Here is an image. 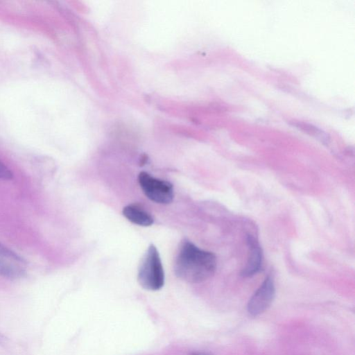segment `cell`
I'll return each instance as SVG.
<instances>
[{
  "label": "cell",
  "mask_w": 355,
  "mask_h": 355,
  "mask_svg": "<svg viewBox=\"0 0 355 355\" xmlns=\"http://www.w3.org/2000/svg\"><path fill=\"white\" fill-rule=\"evenodd\" d=\"M189 355H211L207 352H192Z\"/></svg>",
  "instance_id": "9"
},
{
  "label": "cell",
  "mask_w": 355,
  "mask_h": 355,
  "mask_svg": "<svg viewBox=\"0 0 355 355\" xmlns=\"http://www.w3.org/2000/svg\"><path fill=\"white\" fill-rule=\"evenodd\" d=\"M13 178V173L7 166L0 160V179L10 180Z\"/></svg>",
  "instance_id": "8"
},
{
  "label": "cell",
  "mask_w": 355,
  "mask_h": 355,
  "mask_svg": "<svg viewBox=\"0 0 355 355\" xmlns=\"http://www.w3.org/2000/svg\"><path fill=\"white\" fill-rule=\"evenodd\" d=\"M123 216L131 223L144 227L150 226L154 223L151 214L137 204H130L123 209Z\"/></svg>",
  "instance_id": "7"
},
{
  "label": "cell",
  "mask_w": 355,
  "mask_h": 355,
  "mask_svg": "<svg viewBox=\"0 0 355 355\" xmlns=\"http://www.w3.org/2000/svg\"><path fill=\"white\" fill-rule=\"evenodd\" d=\"M138 182L144 193L150 200L159 204H168L173 201L174 192L171 182L144 171L139 174Z\"/></svg>",
  "instance_id": "3"
},
{
  "label": "cell",
  "mask_w": 355,
  "mask_h": 355,
  "mask_svg": "<svg viewBox=\"0 0 355 355\" xmlns=\"http://www.w3.org/2000/svg\"><path fill=\"white\" fill-rule=\"evenodd\" d=\"M26 261L19 255L0 243V275L15 279L26 274Z\"/></svg>",
  "instance_id": "5"
},
{
  "label": "cell",
  "mask_w": 355,
  "mask_h": 355,
  "mask_svg": "<svg viewBox=\"0 0 355 355\" xmlns=\"http://www.w3.org/2000/svg\"><path fill=\"white\" fill-rule=\"evenodd\" d=\"M216 268L214 254L199 248L189 240L181 242L173 263L178 278L189 283H200L210 278Z\"/></svg>",
  "instance_id": "1"
},
{
  "label": "cell",
  "mask_w": 355,
  "mask_h": 355,
  "mask_svg": "<svg viewBox=\"0 0 355 355\" xmlns=\"http://www.w3.org/2000/svg\"><path fill=\"white\" fill-rule=\"evenodd\" d=\"M137 281L146 290L158 291L164 284V271L157 248L150 244L144 254L138 269Z\"/></svg>",
  "instance_id": "2"
},
{
  "label": "cell",
  "mask_w": 355,
  "mask_h": 355,
  "mask_svg": "<svg viewBox=\"0 0 355 355\" xmlns=\"http://www.w3.org/2000/svg\"><path fill=\"white\" fill-rule=\"evenodd\" d=\"M248 255L246 264L241 271L244 277H252L258 273L262 268L263 253L257 240L252 235L247 239Z\"/></svg>",
  "instance_id": "6"
},
{
  "label": "cell",
  "mask_w": 355,
  "mask_h": 355,
  "mask_svg": "<svg viewBox=\"0 0 355 355\" xmlns=\"http://www.w3.org/2000/svg\"><path fill=\"white\" fill-rule=\"evenodd\" d=\"M275 295L273 278L267 276L258 289L250 299L247 310L251 316L255 317L266 311L272 304Z\"/></svg>",
  "instance_id": "4"
}]
</instances>
